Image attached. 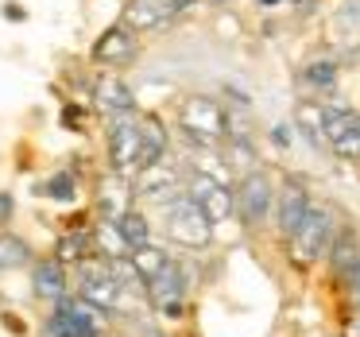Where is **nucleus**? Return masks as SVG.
<instances>
[{
    "label": "nucleus",
    "mask_w": 360,
    "mask_h": 337,
    "mask_svg": "<svg viewBox=\"0 0 360 337\" xmlns=\"http://www.w3.org/2000/svg\"><path fill=\"white\" fill-rule=\"evenodd\" d=\"M179 125H182V132H186L194 144H205V148H210V144H217L221 136H229V113L221 109L213 97L194 94V97L182 101Z\"/></svg>",
    "instance_id": "nucleus-1"
},
{
    "label": "nucleus",
    "mask_w": 360,
    "mask_h": 337,
    "mask_svg": "<svg viewBox=\"0 0 360 337\" xmlns=\"http://www.w3.org/2000/svg\"><path fill=\"white\" fill-rule=\"evenodd\" d=\"M167 236L182 248H205L213 241V221L202 213L194 198L179 194L174 202H167Z\"/></svg>",
    "instance_id": "nucleus-2"
},
{
    "label": "nucleus",
    "mask_w": 360,
    "mask_h": 337,
    "mask_svg": "<svg viewBox=\"0 0 360 337\" xmlns=\"http://www.w3.org/2000/svg\"><path fill=\"white\" fill-rule=\"evenodd\" d=\"M109 163L120 179H136L143 171V132L140 120L117 117L109 125Z\"/></svg>",
    "instance_id": "nucleus-3"
},
{
    "label": "nucleus",
    "mask_w": 360,
    "mask_h": 337,
    "mask_svg": "<svg viewBox=\"0 0 360 337\" xmlns=\"http://www.w3.org/2000/svg\"><path fill=\"white\" fill-rule=\"evenodd\" d=\"M101 326H105V310L89 306L86 298H63L55 306V314L47 318L51 337H101Z\"/></svg>",
    "instance_id": "nucleus-4"
},
{
    "label": "nucleus",
    "mask_w": 360,
    "mask_h": 337,
    "mask_svg": "<svg viewBox=\"0 0 360 337\" xmlns=\"http://www.w3.org/2000/svg\"><path fill=\"white\" fill-rule=\"evenodd\" d=\"M329 244H333V213H329L326 205H310L306 221L295 229V236H290V256H295L298 264H314L318 256L329 252Z\"/></svg>",
    "instance_id": "nucleus-5"
},
{
    "label": "nucleus",
    "mask_w": 360,
    "mask_h": 337,
    "mask_svg": "<svg viewBox=\"0 0 360 337\" xmlns=\"http://www.w3.org/2000/svg\"><path fill=\"white\" fill-rule=\"evenodd\" d=\"M236 213H240V221L248 229L264 225L275 213V190L264 171H248L240 179V186H236Z\"/></svg>",
    "instance_id": "nucleus-6"
},
{
    "label": "nucleus",
    "mask_w": 360,
    "mask_h": 337,
    "mask_svg": "<svg viewBox=\"0 0 360 337\" xmlns=\"http://www.w3.org/2000/svg\"><path fill=\"white\" fill-rule=\"evenodd\" d=\"M186 198H194L198 205H202V213L217 225V221H229L236 213V190L221 186V182L205 179V174H194L186 186Z\"/></svg>",
    "instance_id": "nucleus-7"
},
{
    "label": "nucleus",
    "mask_w": 360,
    "mask_h": 337,
    "mask_svg": "<svg viewBox=\"0 0 360 337\" xmlns=\"http://www.w3.org/2000/svg\"><path fill=\"white\" fill-rule=\"evenodd\" d=\"M306 213H310V194H306V186L298 179H287L279 190V198H275V225H279V233L287 236V241L306 221Z\"/></svg>",
    "instance_id": "nucleus-8"
},
{
    "label": "nucleus",
    "mask_w": 360,
    "mask_h": 337,
    "mask_svg": "<svg viewBox=\"0 0 360 337\" xmlns=\"http://www.w3.org/2000/svg\"><path fill=\"white\" fill-rule=\"evenodd\" d=\"M143 291H148V298L159 306L163 314H182V298H186V275H182V267L167 264L163 272L155 275V279L143 283Z\"/></svg>",
    "instance_id": "nucleus-9"
},
{
    "label": "nucleus",
    "mask_w": 360,
    "mask_h": 337,
    "mask_svg": "<svg viewBox=\"0 0 360 337\" xmlns=\"http://www.w3.org/2000/svg\"><path fill=\"white\" fill-rule=\"evenodd\" d=\"M86 267V264H82ZM78 298H86L89 306H97V310H117L120 298H124V287H120L117 279H112V272H101V267H86L82 272V287H78Z\"/></svg>",
    "instance_id": "nucleus-10"
},
{
    "label": "nucleus",
    "mask_w": 360,
    "mask_h": 337,
    "mask_svg": "<svg viewBox=\"0 0 360 337\" xmlns=\"http://www.w3.org/2000/svg\"><path fill=\"white\" fill-rule=\"evenodd\" d=\"M171 12H174V0H128L120 24L128 32H155L171 20Z\"/></svg>",
    "instance_id": "nucleus-11"
},
{
    "label": "nucleus",
    "mask_w": 360,
    "mask_h": 337,
    "mask_svg": "<svg viewBox=\"0 0 360 337\" xmlns=\"http://www.w3.org/2000/svg\"><path fill=\"white\" fill-rule=\"evenodd\" d=\"M132 194L155 198V202H163V198H174V194H179V171H174L171 163H163V159H159V163L143 167V171L136 174Z\"/></svg>",
    "instance_id": "nucleus-12"
},
{
    "label": "nucleus",
    "mask_w": 360,
    "mask_h": 337,
    "mask_svg": "<svg viewBox=\"0 0 360 337\" xmlns=\"http://www.w3.org/2000/svg\"><path fill=\"white\" fill-rule=\"evenodd\" d=\"M32 291H35V298L39 303H63V298H70L66 295V267L58 264L55 256L51 260H35L32 264Z\"/></svg>",
    "instance_id": "nucleus-13"
},
{
    "label": "nucleus",
    "mask_w": 360,
    "mask_h": 337,
    "mask_svg": "<svg viewBox=\"0 0 360 337\" xmlns=\"http://www.w3.org/2000/svg\"><path fill=\"white\" fill-rule=\"evenodd\" d=\"M132 55H136V39H132V32H128L124 24L109 27V32L94 43V58L101 66H124Z\"/></svg>",
    "instance_id": "nucleus-14"
},
{
    "label": "nucleus",
    "mask_w": 360,
    "mask_h": 337,
    "mask_svg": "<svg viewBox=\"0 0 360 337\" xmlns=\"http://www.w3.org/2000/svg\"><path fill=\"white\" fill-rule=\"evenodd\" d=\"M94 97H97V109L109 113L112 120L132 113V89H128L120 78H101V82H97V89H94Z\"/></svg>",
    "instance_id": "nucleus-15"
},
{
    "label": "nucleus",
    "mask_w": 360,
    "mask_h": 337,
    "mask_svg": "<svg viewBox=\"0 0 360 337\" xmlns=\"http://www.w3.org/2000/svg\"><path fill=\"white\" fill-rule=\"evenodd\" d=\"M128 194L132 190L124 186V179H105L101 190H97V210H101V221H120L128 213Z\"/></svg>",
    "instance_id": "nucleus-16"
},
{
    "label": "nucleus",
    "mask_w": 360,
    "mask_h": 337,
    "mask_svg": "<svg viewBox=\"0 0 360 337\" xmlns=\"http://www.w3.org/2000/svg\"><path fill=\"white\" fill-rule=\"evenodd\" d=\"M94 248L101 252L105 260H124V256H132V248H128V241H124V233H120L117 221H97V229H94Z\"/></svg>",
    "instance_id": "nucleus-17"
},
{
    "label": "nucleus",
    "mask_w": 360,
    "mask_h": 337,
    "mask_svg": "<svg viewBox=\"0 0 360 337\" xmlns=\"http://www.w3.org/2000/svg\"><path fill=\"white\" fill-rule=\"evenodd\" d=\"M356 260H360V236L352 229H341L333 236V244H329V264H333V272L349 275L356 267Z\"/></svg>",
    "instance_id": "nucleus-18"
},
{
    "label": "nucleus",
    "mask_w": 360,
    "mask_h": 337,
    "mask_svg": "<svg viewBox=\"0 0 360 337\" xmlns=\"http://www.w3.org/2000/svg\"><path fill=\"white\" fill-rule=\"evenodd\" d=\"M295 128L318 148V144L326 140V109H321L318 101H302L295 109Z\"/></svg>",
    "instance_id": "nucleus-19"
},
{
    "label": "nucleus",
    "mask_w": 360,
    "mask_h": 337,
    "mask_svg": "<svg viewBox=\"0 0 360 337\" xmlns=\"http://www.w3.org/2000/svg\"><path fill=\"white\" fill-rule=\"evenodd\" d=\"M140 132H143V167L159 163L163 151H167V128L159 125L155 117H143L140 120Z\"/></svg>",
    "instance_id": "nucleus-20"
},
{
    "label": "nucleus",
    "mask_w": 360,
    "mask_h": 337,
    "mask_svg": "<svg viewBox=\"0 0 360 337\" xmlns=\"http://www.w3.org/2000/svg\"><path fill=\"white\" fill-rule=\"evenodd\" d=\"M132 264H136V272H140V279L148 283V279H155V275L163 272L167 264H171V256H167V252L159 248L155 241H151V244H143V248L132 252Z\"/></svg>",
    "instance_id": "nucleus-21"
},
{
    "label": "nucleus",
    "mask_w": 360,
    "mask_h": 337,
    "mask_svg": "<svg viewBox=\"0 0 360 337\" xmlns=\"http://www.w3.org/2000/svg\"><path fill=\"white\" fill-rule=\"evenodd\" d=\"M24 264H32L27 241L12 233H0V272H12V267H24Z\"/></svg>",
    "instance_id": "nucleus-22"
},
{
    "label": "nucleus",
    "mask_w": 360,
    "mask_h": 337,
    "mask_svg": "<svg viewBox=\"0 0 360 337\" xmlns=\"http://www.w3.org/2000/svg\"><path fill=\"white\" fill-rule=\"evenodd\" d=\"M117 225H120V233H124V241H128V248H132V252L143 248V244H151V225H148V217H143L140 210H128Z\"/></svg>",
    "instance_id": "nucleus-23"
},
{
    "label": "nucleus",
    "mask_w": 360,
    "mask_h": 337,
    "mask_svg": "<svg viewBox=\"0 0 360 337\" xmlns=\"http://www.w3.org/2000/svg\"><path fill=\"white\" fill-rule=\"evenodd\" d=\"M86 252H89V236H82V233H66L63 241H58V248H55V260L58 264H86Z\"/></svg>",
    "instance_id": "nucleus-24"
},
{
    "label": "nucleus",
    "mask_w": 360,
    "mask_h": 337,
    "mask_svg": "<svg viewBox=\"0 0 360 337\" xmlns=\"http://www.w3.org/2000/svg\"><path fill=\"white\" fill-rule=\"evenodd\" d=\"M360 117H352L349 109H326V140L337 144L341 136H349L352 128H356Z\"/></svg>",
    "instance_id": "nucleus-25"
},
{
    "label": "nucleus",
    "mask_w": 360,
    "mask_h": 337,
    "mask_svg": "<svg viewBox=\"0 0 360 337\" xmlns=\"http://www.w3.org/2000/svg\"><path fill=\"white\" fill-rule=\"evenodd\" d=\"M306 82H310V86H318V89H333L337 66H333V63H314V66H306Z\"/></svg>",
    "instance_id": "nucleus-26"
},
{
    "label": "nucleus",
    "mask_w": 360,
    "mask_h": 337,
    "mask_svg": "<svg viewBox=\"0 0 360 337\" xmlns=\"http://www.w3.org/2000/svg\"><path fill=\"white\" fill-rule=\"evenodd\" d=\"M333 151H337V159H360V120L349 136H341V140L333 144Z\"/></svg>",
    "instance_id": "nucleus-27"
},
{
    "label": "nucleus",
    "mask_w": 360,
    "mask_h": 337,
    "mask_svg": "<svg viewBox=\"0 0 360 337\" xmlns=\"http://www.w3.org/2000/svg\"><path fill=\"white\" fill-rule=\"evenodd\" d=\"M47 194L51 198H74V179L70 174H55V179L47 182Z\"/></svg>",
    "instance_id": "nucleus-28"
},
{
    "label": "nucleus",
    "mask_w": 360,
    "mask_h": 337,
    "mask_svg": "<svg viewBox=\"0 0 360 337\" xmlns=\"http://www.w3.org/2000/svg\"><path fill=\"white\" fill-rule=\"evenodd\" d=\"M349 287H352V295H356V303H360V260H356V267L349 272Z\"/></svg>",
    "instance_id": "nucleus-29"
},
{
    "label": "nucleus",
    "mask_w": 360,
    "mask_h": 337,
    "mask_svg": "<svg viewBox=\"0 0 360 337\" xmlns=\"http://www.w3.org/2000/svg\"><path fill=\"white\" fill-rule=\"evenodd\" d=\"M8 217H12V198L0 194V221H8Z\"/></svg>",
    "instance_id": "nucleus-30"
},
{
    "label": "nucleus",
    "mask_w": 360,
    "mask_h": 337,
    "mask_svg": "<svg viewBox=\"0 0 360 337\" xmlns=\"http://www.w3.org/2000/svg\"><path fill=\"white\" fill-rule=\"evenodd\" d=\"M271 140H275V144H279V148H283V144H290V132H287V128L279 125V128H275V132H271Z\"/></svg>",
    "instance_id": "nucleus-31"
},
{
    "label": "nucleus",
    "mask_w": 360,
    "mask_h": 337,
    "mask_svg": "<svg viewBox=\"0 0 360 337\" xmlns=\"http://www.w3.org/2000/svg\"><path fill=\"white\" fill-rule=\"evenodd\" d=\"M186 4H194V0H174V8H186Z\"/></svg>",
    "instance_id": "nucleus-32"
},
{
    "label": "nucleus",
    "mask_w": 360,
    "mask_h": 337,
    "mask_svg": "<svg viewBox=\"0 0 360 337\" xmlns=\"http://www.w3.org/2000/svg\"><path fill=\"white\" fill-rule=\"evenodd\" d=\"M210 4H225V0H210Z\"/></svg>",
    "instance_id": "nucleus-33"
},
{
    "label": "nucleus",
    "mask_w": 360,
    "mask_h": 337,
    "mask_svg": "<svg viewBox=\"0 0 360 337\" xmlns=\"http://www.w3.org/2000/svg\"><path fill=\"white\" fill-rule=\"evenodd\" d=\"M148 337H163V333H148Z\"/></svg>",
    "instance_id": "nucleus-34"
},
{
    "label": "nucleus",
    "mask_w": 360,
    "mask_h": 337,
    "mask_svg": "<svg viewBox=\"0 0 360 337\" xmlns=\"http://www.w3.org/2000/svg\"><path fill=\"white\" fill-rule=\"evenodd\" d=\"M264 4H275V0H264Z\"/></svg>",
    "instance_id": "nucleus-35"
}]
</instances>
